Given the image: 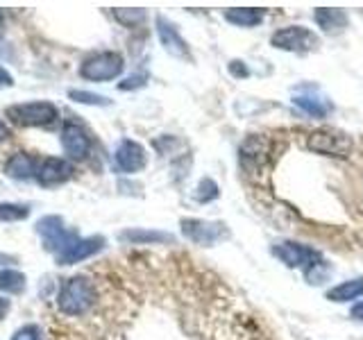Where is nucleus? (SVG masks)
<instances>
[{
    "mask_svg": "<svg viewBox=\"0 0 363 340\" xmlns=\"http://www.w3.org/2000/svg\"><path fill=\"white\" fill-rule=\"evenodd\" d=\"M34 230H37L43 247L48 249V252H52L55 256L64 254L68 247H73L79 238H82L75 230H68L62 215H43V218L34 225Z\"/></svg>",
    "mask_w": 363,
    "mask_h": 340,
    "instance_id": "obj_3",
    "label": "nucleus"
},
{
    "mask_svg": "<svg viewBox=\"0 0 363 340\" xmlns=\"http://www.w3.org/2000/svg\"><path fill=\"white\" fill-rule=\"evenodd\" d=\"M41 159L34 157L30 152H14L7 162H5V175L9 179L16 181H28V179H37V170H39Z\"/></svg>",
    "mask_w": 363,
    "mask_h": 340,
    "instance_id": "obj_15",
    "label": "nucleus"
},
{
    "mask_svg": "<svg viewBox=\"0 0 363 340\" xmlns=\"http://www.w3.org/2000/svg\"><path fill=\"white\" fill-rule=\"evenodd\" d=\"M96 302V288L91 283L89 277L84 275H75L64 279L60 293H57V309L64 315H84Z\"/></svg>",
    "mask_w": 363,
    "mask_h": 340,
    "instance_id": "obj_1",
    "label": "nucleus"
},
{
    "mask_svg": "<svg viewBox=\"0 0 363 340\" xmlns=\"http://www.w3.org/2000/svg\"><path fill=\"white\" fill-rule=\"evenodd\" d=\"M102 247H105V238L102 236H86V238H79V241L73 247H68L64 254L55 256V261L60 266H73L84 259L96 256L98 252H102Z\"/></svg>",
    "mask_w": 363,
    "mask_h": 340,
    "instance_id": "obj_14",
    "label": "nucleus"
},
{
    "mask_svg": "<svg viewBox=\"0 0 363 340\" xmlns=\"http://www.w3.org/2000/svg\"><path fill=\"white\" fill-rule=\"evenodd\" d=\"M73 162H68L64 157H45L41 159L37 170V184L43 188H55L66 184L73 177Z\"/></svg>",
    "mask_w": 363,
    "mask_h": 340,
    "instance_id": "obj_10",
    "label": "nucleus"
},
{
    "mask_svg": "<svg viewBox=\"0 0 363 340\" xmlns=\"http://www.w3.org/2000/svg\"><path fill=\"white\" fill-rule=\"evenodd\" d=\"M11 340H41V329L37 324H23L14 332Z\"/></svg>",
    "mask_w": 363,
    "mask_h": 340,
    "instance_id": "obj_26",
    "label": "nucleus"
},
{
    "mask_svg": "<svg viewBox=\"0 0 363 340\" xmlns=\"http://www.w3.org/2000/svg\"><path fill=\"white\" fill-rule=\"evenodd\" d=\"M230 73H232L234 77H247V75H250L245 62H238V60L230 62Z\"/></svg>",
    "mask_w": 363,
    "mask_h": 340,
    "instance_id": "obj_28",
    "label": "nucleus"
},
{
    "mask_svg": "<svg viewBox=\"0 0 363 340\" xmlns=\"http://www.w3.org/2000/svg\"><path fill=\"white\" fill-rule=\"evenodd\" d=\"M11 84H14V77L9 75V71L5 66H0V91L3 89H9Z\"/></svg>",
    "mask_w": 363,
    "mask_h": 340,
    "instance_id": "obj_29",
    "label": "nucleus"
},
{
    "mask_svg": "<svg viewBox=\"0 0 363 340\" xmlns=\"http://www.w3.org/2000/svg\"><path fill=\"white\" fill-rule=\"evenodd\" d=\"M272 254H275L286 268H302L304 272L311 270L313 266H318L323 261L320 252H315L313 247H306L295 241H284V243L275 245L272 247Z\"/></svg>",
    "mask_w": 363,
    "mask_h": 340,
    "instance_id": "obj_7",
    "label": "nucleus"
},
{
    "mask_svg": "<svg viewBox=\"0 0 363 340\" xmlns=\"http://www.w3.org/2000/svg\"><path fill=\"white\" fill-rule=\"evenodd\" d=\"M293 105H298L304 113H309L313 118H327L332 113V102H329L320 89H315L311 84H304L293 94Z\"/></svg>",
    "mask_w": 363,
    "mask_h": 340,
    "instance_id": "obj_11",
    "label": "nucleus"
},
{
    "mask_svg": "<svg viewBox=\"0 0 363 340\" xmlns=\"http://www.w3.org/2000/svg\"><path fill=\"white\" fill-rule=\"evenodd\" d=\"M157 34H159V41H162L164 50L168 55L177 57V60H191L189 43L175 28V23H170L166 16H157Z\"/></svg>",
    "mask_w": 363,
    "mask_h": 340,
    "instance_id": "obj_13",
    "label": "nucleus"
},
{
    "mask_svg": "<svg viewBox=\"0 0 363 340\" xmlns=\"http://www.w3.org/2000/svg\"><path fill=\"white\" fill-rule=\"evenodd\" d=\"M9 309H11V302L7 298H0V320H5Z\"/></svg>",
    "mask_w": 363,
    "mask_h": 340,
    "instance_id": "obj_30",
    "label": "nucleus"
},
{
    "mask_svg": "<svg viewBox=\"0 0 363 340\" xmlns=\"http://www.w3.org/2000/svg\"><path fill=\"white\" fill-rule=\"evenodd\" d=\"M68 98L73 102H79V105H91V107H107L111 105V100L100 96V94H91V91H82V89H71L68 91Z\"/></svg>",
    "mask_w": 363,
    "mask_h": 340,
    "instance_id": "obj_24",
    "label": "nucleus"
},
{
    "mask_svg": "<svg viewBox=\"0 0 363 340\" xmlns=\"http://www.w3.org/2000/svg\"><path fill=\"white\" fill-rule=\"evenodd\" d=\"M28 288V277L14 268H0V293L23 295Z\"/></svg>",
    "mask_w": 363,
    "mask_h": 340,
    "instance_id": "obj_20",
    "label": "nucleus"
},
{
    "mask_svg": "<svg viewBox=\"0 0 363 340\" xmlns=\"http://www.w3.org/2000/svg\"><path fill=\"white\" fill-rule=\"evenodd\" d=\"M306 147L318 154L343 159V157H350V152H352V136L340 130H334V128H320L309 134Z\"/></svg>",
    "mask_w": 363,
    "mask_h": 340,
    "instance_id": "obj_5",
    "label": "nucleus"
},
{
    "mask_svg": "<svg viewBox=\"0 0 363 340\" xmlns=\"http://www.w3.org/2000/svg\"><path fill=\"white\" fill-rule=\"evenodd\" d=\"M313 18L325 34H340L347 28V14L336 7H318L313 11Z\"/></svg>",
    "mask_w": 363,
    "mask_h": 340,
    "instance_id": "obj_17",
    "label": "nucleus"
},
{
    "mask_svg": "<svg viewBox=\"0 0 363 340\" xmlns=\"http://www.w3.org/2000/svg\"><path fill=\"white\" fill-rule=\"evenodd\" d=\"M125 68V60L121 52L113 50H102L86 57V60L79 64V77L86 79V82H109V79H116Z\"/></svg>",
    "mask_w": 363,
    "mask_h": 340,
    "instance_id": "obj_4",
    "label": "nucleus"
},
{
    "mask_svg": "<svg viewBox=\"0 0 363 340\" xmlns=\"http://www.w3.org/2000/svg\"><path fill=\"white\" fill-rule=\"evenodd\" d=\"M5 118L16 128H52L60 120V109L48 100L18 102L5 109Z\"/></svg>",
    "mask_w": 363,
    "mask_h": 340,
    "instance_id": "obj_2",
    "label": "nucleus"
},
{
    "mask_svg": "<svg viewBox=\"0 0 363 340\" xmlns=\"http://www.w3.org/2000/svg\"><path fill=\"white\" fill-rule=\"evenodd\" d=\"M113 162H116V168L121 173H128V175L139 173L147 164L145 147L132 139H123L116 147V152H113Z\"/></svg>",
    "mask_w": 363,
    "mask_h": 340,
    "instance_id": "obj_12",
    "label": "nucleus"
},
{
    "mask_svg": "<svg viewBox=\"0 0 363 340\" xmlns=\"http://www.w3.org/2000/svg\"><path fill=\"white\" fill-rule=\"evenodd\" d=\"M123 243L130 245H162V243H173V234L159 232V230H143V227H132L118 234Z\"/></svg>",
    "mask_w": 363,
    "mask_h": 340,
    "instance_id": "obj_16",
    "label": "nucleus"
},
{
    "mask_svg": "<svg viewBox=\"0 0 363 340\" xmlns=\"http://www.w3.org/2000/svg\"><path fill=\"white\" fill-rule=\"evenodd\" d=\"M9 128H7V125H5V120H0V143H3V141H7L9 139Z\"/></svg>",
    "mask_w": 363,
    "mask_h": 340,
    "instance_id": "obj_32",
    "label": "nucleus"
},
{
    "mask_svg": "<svg viewBox=\"0 0 363 340\" xmlns=\"http://www.w3.org/2000/svg\"><path fill=\"white\" fill-rule=\"evenodd\" d=\"M270 43L279 50L302 55V52L315 50L318 45H320V39H318V34H313L309 28H304V26H289V28H281L277 32H272Z\"/></svg>",
    "mask_w": 363,
    "mask_h": 340,
    "instance_id": "obj_6",
    "label": "nucleus"
},
{
    "mask_svg": "<svg viewBox=\"0 0 363 340\" xmlns=\"http://www.w3.org/2000/svg\"><path fill=\"white\" fill-rule=\"evenodd\" d=\"M216 198H218V184H216L213 179L204 177L200 184H198V188H196V200L200 204H207V202H211Z\"/></svg>",
    "mask_w": 363,
    "mask_h": 340,
    "instance_id": "obj_25",
    "label": "nucleus"
},
{
    "mask_svg": "<svg viewBox=\"0 0 363 340\" xmlns=\"http://www.w3.org/2000/svg\"><path fill=\"white\" fill-rule=\"evenodd\" d=\"M60 141H62V147L68 157V162H84V159L91 154V139L79 123H73V120L64 123Z\"/></svg>",
    "mask_w": 363,
    "mask_h": 340,
    "instance_id": "obj_9",
    "label": "nucleus"
},
{
    "mask_svg": "<svg viewBox=\"0 0 363 340\" xmlns=\"http://www.w3.org/2000/svg\"><path fill=\"white\" fill-rule=\"evenodd\" d=\"M145 82H147V75H145V73H134V75H130V77H125L123 82L118 84V89H121V91H134V89L145 86Z\"/></svg>",
    "mask_w": 363,
    "mask_h": 340,
    "instance_id": "obj_27",
    "label": "nucleus"
},
{
    "mask_svg": "<svg viewBox=\"0 0 363 340\" xmlns=\"http://www.w3.org/2000/svg\"><path fill=\"white\" fill-rule=\"evenodd\" d=\"M179 225H182V234H184V238H189V241L196 245H213L227 236V225H223V222L184 218Z\"/></svg>",
    "mask_w": 363,
    "mask_h": 340,
    "instance_id": "obj_8",
    "label": "nucleus"
},
{
    "mask_svg": "<svg viewBox=\"0 0 363 340\" xmlns=\"http://www.w3.org/2000/svg\"><path fill=\"white\" fill-rule=\"evenodd\" d=\"M3 34H5V16L0 14V39H3Z\"/></svg>",
    "mask_w": 363,
    "mask_h": 340,
    "instance_id": "obj_33",
    "label": "nucleus"
},
{
    "mask_svg": "<svg viewBox=\"0 0 363 340\" xmlns=\"http://www.w3.org/2000/svg\"><path fill=\"white\" fill-rule=\"evenodd\" d=\"M266 16V9L261 7H232L225 11V21L236 28H255Z\"/></svg>",
    "mask_w": 363,
    "mask_h": 340,
    "instance_id": "obj_18",
    "label": "nucleus"
},
{
    "mask_svg": "<svg viewBox=\"0 0 363 340\" xmlns=\"http://www.w3.org/2000/svg\"><path fill=\"white\" fill-rule=\"evenodd\" d=\"M359 298H363V277L350 279V281H340L338 286L327 290V300L338 302V304L359 300Z\"/></svg>",
    "mask_w": 363,
    "mask_h": 340,
    "instance_id": "obj_19",
    "label": "nucleus"
},
{
    "mask_svg": "<svg viewBox=\"0 0 363 340\" xmlns=\"http://www.w3.org/2000/svg\"><path fill=\"white\" fill-rule=\"evenodd\" d=\"M266 154H268V143L264 136H250V139H245V143L241 145V159L245 166H250V164L257 166Z\"/></svg>",
    "mask_w": 363,
    "mask_h": 340,
    "instance_id": "obj_21",
    "label": "nucleus"
},
{
    "mask_svg": "<svg viewBox=\"0 0 363 340\" xmlns=\"http://www.w3.org/2000/svg\"><path fill=\"white\" fill-rule=\"evenodd\" d=\"M30 218V204L21 202H0V220L3 222H18Z\"/></svg>",
    "mask_w": 363,
    "mask_h": 340,
    "instance_id": "obj_23",
    "label": "nucleus"
},
{
    "mask_svg": "<svg viewBox=\"0 0 363 340\" xmlns=\"http://www.w3.org/2000/svg\"><path fill=\"white\" fill-rule=\"evenodd\" d=\"M350 315H352V317H354V320L363 322V302H359L357 306H352V311H350Z\"/></svg>",
    "mask_w": 363,
    "mask_h": 340,
    "instance_id": "obj_31",
    "label": "nucleus"
},
{
    "mask_svg": "<svg viewBox=\"0 0 363 340\" xmlns=\"http://www.w3.org/2000/svg\"><path fill=\"white\" fill-rule=\"evenodd\" d=\"M111 16L116 18L123 28H139L141 23H145L147 11L141 7H113Z\"/></svg>",
    "mask_w": 363,
    "mask_h": 340,
    "instance_id": "obj_22",
    "label": "nucleus"
}]
</instances>
